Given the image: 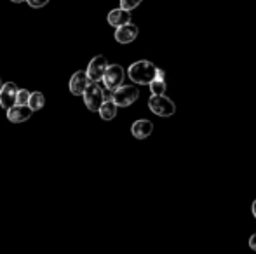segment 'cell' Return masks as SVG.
Returning <instances> with one entry per match:
<instances>
[{"instance_id":"cell-1","label":"cell","mask_w":256,"mask_h":254,"mask_svg":"<svg viewBox=\"0 0 256 254\" xmlns=\"http://www.w3.org/2000/svg\"><path fill=\"white\" fill-rule=\"evenodd\" d=\"M129 78H131L134 84L140 85H150V82L157 75V66L150 61H136L129 66Z\"/></svg>"},{"instance_id":"cell-2","label":"cell","mask_w":256,"mask_h":254,"mask_svg":"<svg viewBox=\"0 0 256 254\" xmlns=\"http://www.w3.org/2000/svg\"><path fill=\"white\" fill-rule=\"evenodd\" d=\"M148 106L150 110L158 117H171L176 112V105L174 101L168 98L164 94H152V98L148 99Z\"/></svg>"},{"instance_id":"cell-3","label":"cell","mask_w":256,"mask_h":254,"mask_svg":"<svg viewBox=\"0 0 256 254\" xmlns=\"http://www.w3.org/2000/svg\"><path fill=\"white\" fill-rule=\"evenodd\" d=\"M82 98H84L86 106H88L91 112H100V108H102V105L104 103V92L98 85V82L91 80V84L88 85V89H86V92L82 94Z\"/></svg>"},{"instance_id":"cell-4","label":"cell","mask_w":256,"mask_h":254,"mask_svg":"<svg viewBox=\"0 0 256 254\" xmlns=\"http://www.w3.org/2000/svg\"><path fill=\"white\" fill-rule=\"evenodd\" d=\"M126 71L120 64H108L106 71L103 75V84L108 91H115L117 87H120L122 82H124Z\"/></svg>"},{"instance_id":"cell-5","label":"cell","mask_w":256,"mask_h":254,"mask_svg":"<svg viewBox=\"0 0 256 254\" xmlns=\"http://www.w3.org/2000/svg\"><path fill=\"white\" fill-rule=\"evenodd\" d=\"M112 98L118 106H129L140 98V91L134 85H120L114 91Z\"/></svg>"},{"instance_id":"cell-6","label":"cell","mask_w":256,"mask_h":254,"mask_svg":"<svg viewBox=\"0 0 256 254\" xmlns=\"http://www.w3.org/2000/svg\"><path fill=\"white\" fill-rule=\"evenodd\" d=\"M0 105L6 110L18 105V87L14 82H7L0 87Z\"/></svg>"},{"instance_id":"cell-7","label":"cell","mask_w":256,"mask_h":254,"mask_svg":"<svg viewBox=\"0 0 256 254\" xmlns=\"http://www.w3.org/2000/svg\"><path fill=\"white\" fill-rule=\"evenodd\" d=\"M91 84V78H89V73L88 71H77V73H74V77H72L70 80V91L72 94L75 96H82L86 92V89H88V85Z\"/></svg>"},{"instance_id":"cell-8","label":"cell","mask_w":256,"mask_h":254,"mask_svg":"<svg viewBox=\"0 0 256 254\" xmlns=\"http://www.w3.org/2000/svg\"><path fill=\"white\" fill-rule=\"evenodd\" d=\"M106 68H108V63L103 56H96V58H92L91 63H89V68H88L89 78H91L92 82L103 80V75H104V71H106Z\"/></svg>"},{"instance_id":"cell-9","label":"cell","mask_w":256,"mask_h":254,"mask_svg":"<svg viewBox=\"0 0 256 254\" xmlns=\"http://www.w3.org/2000/svg\"><path fill=\"white\" fill-rule=\"evenodd\" d=\"M34 113V110L30 108V105H14L12 108L7 110V119L14 124H20L28 120Z\"/></svg>"},{"instance_id":"cell-10","label":"cell","mask_w":256,"mask_h":254,"mask_svg":"<svg viewBox=\"0 0 256 254\" xmlns=\"http://www.w3.org/2000/svg\"><path fill=\"white\" fill-rule=\"evenodd\" d=\"M136 37H138V26L131 23L122 24V26H118L117 31H115V40H117L118 44H131Z\"/></svg>"},{"instance_id":"cell-11","label":"cell","mask_w":256,"mask_h":254,"mask_svg":"<svg viewBox=\"0 0 256 254\" xmlns=\"http://www.w3.org/2000/svg\"><path fill=\"white\" fill-rule=\"evenodd\" d=\"M108 23L112 24V26L118 28L122 26V24H128L131 23V10L128 9H114L108 12Z\"/></svg>"},{"instance_id":"cell-12","label":"cell","mask_w":256,"mask_h":254,"mask_svg":"<svg viewBox=\"0 0 256 254\" xmlns=\"http://www.w3.org/2000/svg\"><path fill=\"white\" fill-rule=\"evenodd\" d=\"M152 131H154V124L150 122V120H145V119L136 120V122L132 124V127H131L132 136H134V138H138V139L148 138V136L152 134Z\"/></svg>"},{"instance_id":"cell-13","label":"cell","mask_w":256,"mask_h":254,"mask_svg":"<svg viewBox=\"0 0 256 254\" xmlns=\"http://www.w3.org/2000/svg\"><path fill=\"white\" fill-rule=\"evenodd\" d=\"M117 103L114 101V98H108L104 99V103L102 105V108H100V115H102L103 120H112L115 119V115H117Z\"/></svg>"},{"instance_id":"cell-14","label":"cell","mask_w":256,"mask_h":254,"mask_svg":"<svg viewBox=\"0 0 256 254\" xmlns=\"http://www.w3.org/2000/svg\"><path fill=\"white\" fill-rule=\"evenodd\" d=\"M28 105H30V108L34 110V112H38V110L42 108V106L46 105V98L42 92H32L30 94V101H28Z\"/></svg>"},{"instance_id":"cell-15","label":"cell","mask_w":256,"mask_h":254,"mask_svg":"<svg viewBox=\"0 0 256 254\" xmlns=\"http://www.w3.org/2000/svg\"><path fill=\"white\" fill-rule=\"evenodd\" d=\"M166 80L164 78H154L152 82H150V91H152V94H164L166 92Z\"/></svg>"},{"instance_id":"cell-16","label":"cell","mask_w":256,"mask_h":254,"mask_svg":"<svg viewBox=\"0 0 256 254\" xmlns=\"http://www.w3.org/2000/svg\"><path fill=\"white\" fill-rule=\"evenodd\" d=\"M30 94L32 92H28L26 89L18 91V105H28V101H30Z\"/></svg>"},{"instance_id":"cell-17","label":"cell","mask_w":256,"mask_h":254,"mask_svg":"<svg viewBox=\"0 0 256 254\" xmlns=\"http://www.w3.org/2000/svg\"><path fill=\"white\" fill-rule=\"evenodd\" d=\"M143 0H120V7L122 9H128V10H132L142 3Z\"/></svg>"},{"instance_id":"cell-18","label":"cell","mask_w":256,"mask_h":254,"mask_svg":"<svg viewBox=\"0 0 256 254\" xmlns=\"http://www.w3.org/2000/svg\"><path fill=\"white\" fill-rule=\"evenodd\" d=\"M28 3H30L32 7H44L46 3L49 2V0H26Z\"/></svg>"},{"instance_id":"cell-19","label":"cell","mask_w":256,"mask_h":254,"mask_svg":"<svg viewBox=\"0 0 256 254\" xmlns=\"http://www.w3.org/2000/svg\"><path fill=\"white\" fill-rule=\"evenodd\" d=\"M250 248L253 249V251H256V234L251 235V239H250Z\"/></svg>"},{"instance_id":"cell-20","label":"cell","mask_w":256,"mask_h":254,"mask_svg":"<svg viewBox=\"0 0 256 254\" xmlns=\"http://www.w3.org/2000/svg\"><path fill=\"white\" fill-rule=\"evenodd\" d=\"M251 213H253V216L256 218V200L253 202V206H251Z\"/></svg>"},{"instance_id":"cell-21","label":"cell","mask_w":256,"mask_h":254,"mask_svg":"<svg viewBox=\"0 0 256 254\" xmlns=\"http://www.w3.org/2000/svg\"><path fill=\"white\" fill-rule=\"evenodd\" d=\"M10 2H24V0H10Z\"/></svg>"},{"instance_id":"cell-22","label":"cell","mask_w":256,"mask_h":254,"mask_svg":"<svg viewBox=\"0 0 256 254\" xmlns=\"http://www.w3.org/2000/svg\"><path fill=\"white\" fill-rule=\"evenodd\" d=\"M0 84H2V82H0ZM0 87H2V85H0Z\"/></svg>"}]
</instances>
